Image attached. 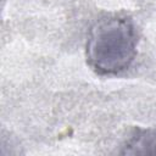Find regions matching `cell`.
Masks as SVG:
<instances>
[{"instance_id": "7a4b0ae2", "label": "cell", "mask_w": 156, "mask_h": 156, "mask_svg": "<svg viewBox=\"0 0 156 156\" xmlns=\"http://www.w3.org/2000/svg\"><path fill=\"white\" fill-rule=\"evenodd\" d=\"M127 154H156V129H136L126 145Z\"/></svg>"}, {"instance_id": "6da1fadb", "label": "cell", "mask_w": 156, "mask_h": 156, "mask_svg": "<svg viewBox=\"0 0 156 156\" xmlns=\"http://www.w3.org/2000/svg\"><path fill=\"white\" fill-rule=\"evenodd\" d=\"M87 62L100 76L126 71L136 55V33L124 16H107L94 23L87 41Z\"/></svg>"}]
</instances>
